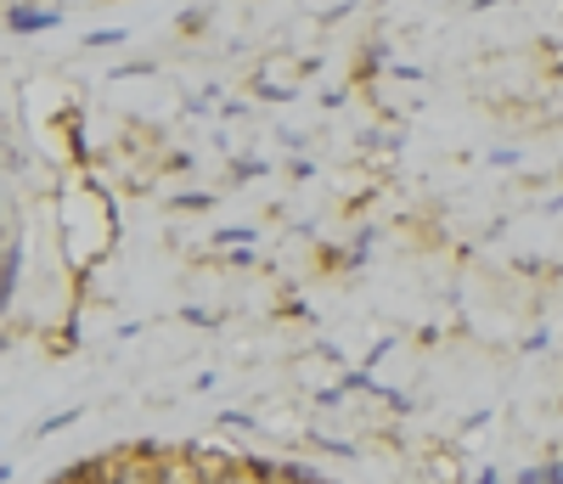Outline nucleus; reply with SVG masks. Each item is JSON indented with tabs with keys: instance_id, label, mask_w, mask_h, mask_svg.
Returning a JSON list of instances; mask_svg holds the SVG:
<instances>
[{
	"instance_id": "f03ea898",
	"label": "nucleus",
	"mask_w": 563,
	"mask_h": 484,
	"mask_svg": "<svg viewBox=\"0 0 563 484\" xmlns=\"http://www.w3.org/2000/svg\"><path fill=\"white\" fill-rule=\"evenodd\" d=\"M7 29L12 34H45V29H57V7H45V0H12Z\"/></svg>"
},
{
	"instance_id": "423d86ee",
	"label": "nucleus",
	"mask_w": 563,
	"mask_h": 484,
	"mask_svg": "<svg viewBox=\"0 0 563 484\" xmlns=\"http://www.w3.org/2000/svg\"><path fill=\"white\" fill-rule=\"evenodd\" d=\"M124 29H97V34H85V45H119Z\"/></svg>"
},
{
	"instance_id": "20e7f679",
	"label": "nucleus",
	"mask_w": 563,
	"mask_h": 484,
	"mask_svg": "<svg viewBox=\"0 0 563 484\" xmlns=\"http://www.w3.org/2000/svg\"><path fill=\"white\" fill-rule=\"evenodd\" d=\"M260 484H321V479L305 473L299 462H288V468H282V462H265V468H260Z\"/></svg>"
},
{
	"instance_id": "f257e3e1",
	"label": "nucleus",
	"mask_w": 563,
	"mask_h": 484,
	"mask_svg": "<svg viewBox=\"0 0 563 484\" xmlns=\"http://www.w3.org/2000/svg\"><path fill=\"white\" fill-rule=\"evenodd\" d=\"M97 484H164V457H119L113 468H97Z\"/></svg>"
},
{
	"instance_id": "7ed1b4c3",
	"label": "nucleus",
	"mask_w": 563,
	"mask_h": 484,
	"mask_svg": "<svg viewBox=\"0 0 563 484\" xmlns=\"http://www.w3.org/2000/svg\"><path fill=\"white\" fill-rule=\"evenodd\" d=\"M18 276H23V237L7 231V254H0V305H18Z\"/></svg>"
},
{
	"instance_id": "39448f33",
	"label": "nucleus",
	"mask_w": 563,
	"mask_h": 484,
	"mask_svg": "<svg viewBox=\"0 0 563 484\" xmlns=\"http://www.w3.org/2000/svg\"><path fill=\"white\" fill-rule=\"evenodd\" d=\"M74 422H79V411L68 406V411H57V417H45V422L34 428V440H45V433H63V428H74Z\"/></svg>"
}]
</instances>
